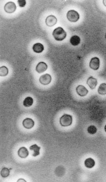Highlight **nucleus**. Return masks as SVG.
Segmentation results:
<instances>
[{
    "mask_svg": "<svg viewBox=\"0 0 106 182\" xmlns=\"http://www.w3.org/2000/svg\"><path fill=\"white\" fill-rule=\"evenodd\" d=\"M52 35L56 40L61 41L65 39L66 37L67 33L63 28L59 27L53 30Z\"/></svg>",
    "mask_w": 106,
    "mask_h": 182,
    "instance_id": "nucleus-1",
    "label": "nucleus"
},
{
    "mask_svg": "<svg viewBox=\"0 0 106 182\" xmlns=\"http://www.w3.org/2000/svg\"><path fill=\"white\" fill-rule=\"evenodd\" d=\"M73 117L69 114H65L60 119V123L62 127H68L72 124Z\"/></svg>",
    "mask_w": 106,
    "mask_h": 182,
    "instance_id": "nucleus-2",
    "label": "nucleus"
},
{
    "mask_svg": "<svg viewBox=\"0 0 106 182\" xmlns=\"http://www.w3.org/2000/svg\"><path fill=\"white\" fill-rule=\"evenodd\" d=\"M67 17L70 22H76L79 19V14L74 10H69L67 14Z\"/></svg>",
    "mask_w": 106,
    "mask_h": 182,
    "instance_id": "nucleus-3",
    "label": "nucleus"
},
{
    "mask_svg": "<svg viewBox=\"0 0 106 182\" xmlns=\"http://www.w3.org/2000/svg\"><path fill=\"white\" fill-rule=\"evenodd\" d=\"M100 64V60L98 57H93L90 61L89 66L92 69L97 71L99 69Z\"/></svg>",
    "mask_w": 106,
    "mask_h": 182,
    "instance_id": "nucleus-4",
    "label": "nucleus"
},
{
    "mask_svg": "<svg viewBox=\"0 0 106 182\" xmlns=\"http://www.w3.org/2000/svg\"><path fill=\"white\" fill-rule=\"evenodd\" d=\"M17 7L15 3L9 2L5 5L4 10L8 13H13L16 10Z\"/></svg>",
    "mask_w": 106,
    "mask_h": 182,
    "instance_id": "nucleus-5",
    "label": "nucleus"
},
{
    "mask_svg": "<svg viewBox=\"0 0 106 182\" xmlns=\"http://www.w3.org/2000/svg\"><path fill=\"white\" fill-rule=\"evenodd\" d=\"M51 81V77L49 74H44L40 76L39 81L40 83L43 85H48L50 83Z\"/></svg>",
    "mask_w": 106,
    "mask_h": 182,
    "instance_id": "nucleus-6",
    "label": "nucleus"
},
{
    "mask_svg": "<svg viewBox=\"0 0 106 182\" xmlns=\"http://www.w3.org/2000/svg\"><path fill=\"white\" fill-rule=\"evenodd\" d=\"M22 124L26 129H31L34 126L35 122L32 119L27 118L23 120Z\"/></svg>",
    "mask_w": 106,
    "mask_h": 182,
    "instance_id": "nucleus-7",
    "label": "nucleus"
},
{
    "mask_svg": "<svg viewBox=\"0 0 106 182\" xmlns=\"http://www.w3.org/2000/svg\"><path fill=\"white\" fill-rule=\"evenodd\" d=\"M76 91L79 96L82 97L86 96L89 92L88 89L84 86L82 85H79L77 87Z\"/></svg>",
    "mask_w": 106,
    "mask_h": 182,
    "instance_id": "nucleus-8",
    "label": "nucleus"
},
{
    "mask_svg": "<svg viewBox=\"0 0 106 182\" xmlns=\"http://www.w3.org/2000/svg\"><path fill=\"white\" fill-rule=\"evenodd\" d=\"M57 19L54 16L51 15L47 17L45 22L47 25L49 27L54 26L57 24Z\"/></svg>",
    "mask_w": 106,
    "mask_h": 182,
    "instance_id": "nucleus-9",
    "label": "nucleus"
},
{
    "mask_svg": "<svg viewBox=\"0 0 106 182\" xmlns=\"http://www.w3.org/2000/svg\"><path fill=\"white\" fill-rule=\"evenodd\" d=\"M86 83L91 89H94L97 85V81L96 78H94L93 76H91L87 79Z\"/></svg>",
    "mask_w": 106,
    "mask_h": 182,
    "instance_id": "nucleus-10",
    "label": "nucleus"
},
{
    "mask_svg": "<svg viewBox=\"0 0 106 182\" xmlns=\"http://www.w3.org/2000/svg\"><path fill=\"white\" fill-rule=\"evenodd\" d=\"M47 68V65L45 63L40 62L37 65L36 71L38 73H41L45 71Z\"/></svg>",
    "mask_w": 106,
    "mask_h": 182,
    "instance_id": "nucleus-11",
    "label": "nucleus"
},
{
    "mask_svg": "<svg viewBox=\"0 0 106 182\" xmlns=\"http://www.w3.org/2000/svg\"><path fill=\"white\" fill-rule=\"evenodd\" d=\"M18 155L21 158H26L29 155V152L25 147L20 148L18 151Z\"/></svg>",
    "mask_w": 106,
    "mask_h": 182,
    "instance_id": "nucleus-12",
    "label": "nucleus"
},
{
    "mask_svg": "<svg viewBox=\"0 0 106 182\" xmlns=\"http://www.w3.org/2000/svg\"><path fill=\"white\" fill-rule=\"evenodd\" d=\"M29 149L31 151H33V152L32 155L34 157H36L40 155L41 147L38 146L36 144H34L32 146H31L29 147Z\"/></svg>",
    "mask_w": 106,
    "mask_h": 182,
    "instance_id": "nucleus-13",
    "label": "nucleus"
},
{
    "mask_svg": "<svg viewBox=\"0 0 106 182\" xmlns=\"http://www.w3.org/2000/svg\"><path fill=\"white\" fill-rule=\"evenodd\" d=\"M33 50L35 52L40 53L43 52L44 50V46L40 43H36L33 45Z\"/></svg>",
    "mask_w": 106,
    "mask_h": 182,
    "instance_id": "nucleus-14",
    "label": "nucleus"
},
{
    "mask_svg": "<svg viewBox=\"0 0 106 182\" xmlns=\"http://www.w3.org/2000/svg\"><path fill=\"white\" fill-rule=\"evenodd\" d=\"M70 42L73 46H77L80 43L81 39L79 36L74 35L71 37Z\"/></svg>",
    "mask_w": 106,
    "mask_h": 182,
    "instance_id": "nucleus-15",
    "label": "nucleus"
},
{
    "mask_svg": "<svg viewBox=\"0 0 106 182\" xmlns=\"http://www.w3.org/2000/svg\"><path fill=\"white\" fill-rule=\"evenodd\" d=\"M95 161L91 158H87L84 162V165L87 168H92L95 165Z\"/></svg>",
    "mask_w": 106,
    "mask_h": 182,
    "instance_id": "nucleus-16",
    "label": "nucleus"
},
{
    "mask_svg": "<svg viewBox=\"0 0 106 182\" xmlns=\"http://www.w3.org/2000/svg\"><path fill=\"white\" fill-rule=\"evenodd\" d=\"M33 99L31 97H27L24 99L23 101V105L26 107H29L33 105Z\"/></svg>",
    "mask_w": 106,
    "mask_h": 182,
    "instance_id": "nucleus-17",
    "label": "nucleus"
},
{
    "mask_svg": "<svg viewBox=\"0 0 106 182\" xmlns=\"http://www.w3.org/2000/svg\"><path fill=\"white\" fill-rule=\"evenodd\" d=\"M98 93L100 95H104L106 94V84L105 83L101 84L98 89Z\"/></svg>",
    "mask_w": 106,
    "mask_h": 182,
    "instance_id": "nucleus-18",
    "label": "nucleus"
},
{
    "mask_svg": "<svg viewBox=\"0 0 106 182\" xmlns=\"http://www.w3.org/2000/svg\"><path fill=\"white\" fill-rule=\"evenodd\" d=\"M10 169L6 167H4L2 169L1 172V176L3 178H7L10 175Z\"/></svg>",
    "mask_w": 106,
    "mask_h": 182,
    "instance_id": "nucleus-19",
    "label": "nucleus"
},
{
    "mask_svg": "<svg viewBox=\"0 0 106 182\" xmlns=\"http://www.w3.org/2000/svg\"><path fill=\"white\" fill-rule=\"evenodd\" d=\"M8 69L5 66H3L0 68V76L1 77L5 76L8 75Z\"/></svg>",
    "mask_w": 106,
    "mask_h": 182,
    "instance_id": "nucleus-20",
    "label": "nucleus"
},
{
    "mask_svg": "<svg viewBox=\"0 0 106 182\" xmlns=\"http://www.w3.org/2000/svg\"><path fill=\"white\" fill-rule=\"evenodd\" d=\"M87 132L90 134H95L97 132V128L94 125H91L87 128Z\"/></svg>",
    "mask_w": 106,
    "mask_h": 182,
    "instance_id": "nucleus-21",
    "label": "nucleus"
},
{
    "mask_svg": "<svg viewBox=\"0 0 106 182\" xmlns=\"http://www.w3.org/2000/svg\"><path fill=\"white\" fill-rule=\"evenodd\" d=\"M17 2L19 5L21 7H24L26 5V1L25 0H18Z\"/></svg>",
    "mask_w": 106,
    "mask_h": 182,
    "instance_id": "nucleus-22",
    "label": "nucleus"
},
{
    "mask_svg": "<svg viewBox=\"0 0 106 182\" xmlns=\"http://www.w3.org/2000/svg\"><path fill=\"white\" fill-rule=\"evenodd\" d=\"M103 4H104V5H105V6L106 7V0H104V1H103Z\"/></svg>",
    "mask_w": 106,
    "mask_h": 182,
    "instance_id": "nucleus-23",
    "label": "nucleus"
},
{
    "mask_svg": "<svg viewBox=\"0 0 106 182\" xmlns=\"http://www.w3.org/2000/svg\"><path fill=\"white\" fill-rule=\"evenodd\" d=\"M104 129H105V132L106 133V124L105 125V128H104Z\"/></svg>",
    "mask_w": 106,
    "mask_h": 182,
    "instance_id": "nucleus-24",
    "label": "nucleus"
},
{
    "mask_svg": "<svg viewBox=\"0 0 106 182\" xmlns=\"http://www.w3.org/2000/svg\"><path fill=\"white\" fill-rule=\"evenodd\" d=\"M105 38L106 39V33L105 34Z\"/></svg>",
    "mask_w": 106,
    "mask_h": 182,
    "instance_id": "nucleus-25",
    "label": "nucleus"
}]
</instances>
